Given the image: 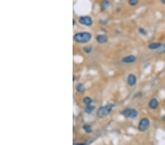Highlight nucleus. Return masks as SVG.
Masks as SVG:
<instances>
[{
  "label": "nucleus",
  "instance_id": "f257e3e1",
  "mask_svg": "<svg viewBox=\"0 0 165 145\" xmlns=\"http://www.w3.org/2000/svg\"><path fill=\"white\" fill-rule=\"evenodd\" d=\"M92 38V35L91 33L88 32H81L76 33L74 35V40L77 43L83 44L90 42Z\"/></svg>",
  "mask_w": 165,
  "mask_h": 145
},
{
  "label": "nucleus",
  "instance_id": "f03ea898",
  "mask_svg": "<svg viewBox=\"0 0 165 145\" xmlns=\"http://www.w3.org/2000/svg\"><path fill=\"white\" fill-rule=\"evenodd\" d=\"M113 108H114V105L112 103H108L105 106H101L97 110V113H96L97 116L99 118H103L108 116L112 111Z\"/></svg>",
  "mask_w": 165,
  "mask_h": 145
},
{
  "label": "nucleus",
  "instance_id": "7ed1b4c3",
  "mask_svg": "<svg viewBox=\"0 0 165 145\" xmlns=\"http://www.w3.org/2000/svg\"><path fill=\"white\" fill-rule=\"evenodd\" d=\"M121 114L128 118H131V119H135L137 117L138 113L134 109V108H126L125 109H123L121 112Z\"/></svg>",
  "mask_w": 165,
  "mask_h": 145
},
{
  "label": "nucleus",
  "instance_id": "20e7f679",
  "mask_svg": "<svg viewBox=\"0 0 165 145\" xmlns=\"http://www.w3.org/2000/svg\"><path fill=\"white\" fill-rule=\"evenodd\" d=\"M149 126H150V120L148 118L145 117L140 119L138 125V128L140 131L144 132L148 129Z\"/></svg>",
  "mask_w": 165,
  "mask_h": 145
},
{
  "label": "nucleus",
  "instance_id": "39448f33",
  "mask_svg": "<svg viewBox=\"0 0 165 145\" xmlns=\"http://www.w3.org/2000/svg\"><path fill=\"white\" fill-rule=\"evenodd\" d=\"M79 22L82 24V25L86 26V27H91L92 25V19L91 17L85 16H81L79 18Z\"/></svg>",
  "mask_w": 165,
  "mask_h": 145
},
{
  "label": "nucleus",
  "instance_id": "423d86ee",
  "mask_svg": "<svg viewBox=\"0 0 165 145\" xmlns=\"http://www.w3.org/2000/svg\"><path fill=\"white\" fill-rule=\"evenodd\" d=\"M137 60V57L134 55H128L122 59V62L125 64H130L133 63Z\"/></svg>",
  "mask_w": 165,
  "mask_h": 145
},
{
  "label": "nucleus",
  "instance_id": "0eeeda50",
  "mask_svg": "<svg viewBox=\"0 0 165 145\" xmlns=\"http://www.w3.org/2000/svg\"><path fill=\"white\" fill-rule=\"evenodd\" d=\"M127 83L129 86L133 87L137 84V77L134 74H129L127 78Z\"/></svg>",
  "mask_w": 165,
  "mask_h": 145
},
{
  "label": "nucleus",
  "instance_id": "6e6552de",
  "mask_svg": "<svg viewBox=\"0 0 165 145\" xmlns=\"http://www.w3.org/2000/svg\"><path fill=\"white\" fill-rule=\"evenodd\" d=\"M96 40L98 43L100 44H104L106 43H107L108 41V37L106 34H98L96 37Z\"/></svg>",
  "mask_w": 165,
  "mask_h": 145
},
{
  "label": "nucleus",
  "instance_id": "1a4fd4ad",
  "mask_svg": "<svg viewBox=\"0 0 165 145\" xmlns=\"http://www.w3.org/2000/svg\"><path fill=\"white\" fill-rule=\"evenodd\" d=\"M162 45L163 44L161 43H150L148 45V48L150 50H156L160 48L162 46Z\"/></svg>",
  "mask_w": 165,
  "mask_h": 145
},
{
  "label": "nucleus",
  "instance_id": "9d476101",
  "mask_svg": "<svg viewBox=\"0 0 165 145\" xmlns=\"http://www.w3.org/2000/svg\"><path fill=\"white\" fill-rule=\"evenodd\" d=\"M150 108H151V109H156V108H157V107L159 106V101L156 98H153L150 100L149 102V104H148Z\"/></svg>",
  "mask_w": 165,
  "mask_h": 145
},
{
  "label": "nucleus",
  "instance_id": "9b49d317",
  "mask_svg": "<svg viewBox=\"0 0 165 145\" xmlns=\"http://www.w3.org/2000/svg\"><path fill=\"white\" fill-rule=\"evenodd\" d=\"M110 5V2L108 1V0H103L102 1L101 4V10H107Z\"/></svg>",
  "mask_w": 165,
  "mask_h": 145
},
{
  "label": "nucleus",
  "instance_id": "f8f14e48",
  "mask_svg": "<svg viewBox=\"0 0 165 145\" xmlns=\"http://www.w3.org/2000/svg\"><path fill=\"white\" fill-rule=\"evenodd\" d=\"M76 90L79 93H84L85 92V87H84L83 84L79 83V84H78L76 86Z\"/></svg>",
  "mask_w": 165,
  "mask_h": 145
},
{
  "label": "nucleus",
  "instance_id": "ddd939ff",
  "mask_svg": "<svg viewBox=\"0 0 165 145\" xmlns=\"http://www.w3.org/2000/svg\"><path fill=\"white\" fill-rule=\"evenodd\" d=\"M95 110V106H92V105H88V106H86L85 108V113L90 114L91 113H92V112Z\"/></svg>",
  "mask_w": 165,
  "mask_h": 145
},
{
  "label": "nucleus",
  "instance_id": "4468645a",
  "mask_svg": "<svg viewBox=\"0 0 165 145\" xmlns=\"http://www.w3.org/2000/svg\"><path fill=\"white\" fill-rule=\"evenodd\" d=\"M92 102V98H90V97L87 96V97H85L84 99H83V103H84L86 106L91 105Z\"/></svg>",
  "mask_w": 165,
  "mask_h": 145
},
{
  "label": "nucleus",
  "instance_id": "2eb2a0df",
  "mask_svg": "<svg viewBox=\"0 0 165 145\" xmlns=\"http://www.w3.org/2000/svg\"><path fill=\"white\" fill-rule=\"evenodd\" d=\"M83 129L85 130L86 133H91L92 131V127L90 125H87V124L83 126Z\"/></svg>",
  "mask_w": 165,
  "mask_h": 145
},
{
  "label": "nucleus",
  "instance_id": "dca6fc26",
  "mask_svg": "<svg viewBox=\"0 0 165 145\" xmlns=\"http://www.w3.org/2000/svg\"><path fill=\"white\" fill-rule=\"evenodd\" d=\"M83 51L86 53V54H90L92 52V46H85L84 48H83Z\"/></svg>",
  "mask_w": 165,
  "mask_h": 145
},
{
  "label": "nucleus",
  "instance_id": "f3484780",
  "mask_svg": "<svg viewBox=\"0 0 165 145\" xmlns=\"http://www.w3.org/2000/svg\"><path fill=\"white\" fill-rule=\"evenodd\" d=\"M128 4L131 6H135L138 4V0H128Z\"/></svg>",
  "mask_w": 165,
  "mask_h": 145
},
{
  "label": "nucleus",
  "instance_id": "a211bd4d",
  "mask_svg": "<svg viewBox=\"0 0 165 145\" xmlns=\"http://www.w3.org/2000/svg\"><path fill=\"white\" fill-rule=\"evenodd\" d=\"M158 53H159V54H164L165 53V44L162 45V46L159 48V50L158 51Z\"/></svg>",
  "mask_w": 165,
  "mask_h": 145
},
{
  "label": "nucleus",
  "instance_id": "6ab92c4d",
  "mask_svg": "<svg viewBox=\"0 0 165 145\" xmlns=\"http://www.w3.org/2000/svg\"><path fill=\"white\" fill-rule=\"evenodd\" d=\"M138 31H139V32L140 34H143V35L147 34V32H146V30H145V29H143V28H139Z\"/></svg>",
  "mask_w": 165,
  "mask_h": 145
},
{
  "label": "nucleus",
  "instance_id": "aec40b11",
  "mask_svg": "<svg viewBox=\"0 0 165 145\" xmlns=\"http://www.w3.org/2000/svg\"><path fill=\"white\" fill-rule=\"evenodd\" d=\"M161 2L164 5H165V0H161Z\"/></svg>",
  "mask_w": 165,
  "mask_h": 145
},
{
  "label": "nucleus",
  "instance_id": "412c9836",
  "mask_svg": "<svg viewBox=\"0 0 165 145\" xmlns=\"http://www.w3.org/2000/svg\"><path fill=\"white\" fill-rule=\"evenodd\" d=\"M162 120H163V121H164V122H165V115L162 117Z\"/></svg>",
  "mask_w": 165,
  "mask_h": 145
}]
</instances>
